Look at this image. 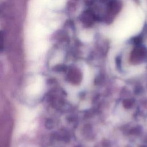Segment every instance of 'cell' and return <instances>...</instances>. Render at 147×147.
Wrapping results in <instances>:
<instances>
[{"label":"cell","mask_w":147,"mask_h":147,"mask_svg":"<svg viewBox=\"0 0 147 147\" xmlns=\"http://www.w3.org/2000/svg\"><path fill=\"white\" fill-rule=\"evenodd\" d=\"M44 87V80L41 76H37L27 87L26 92L30 95H36L40 94Z\"/></svg>","instance_id":"1"}]
</instances>
